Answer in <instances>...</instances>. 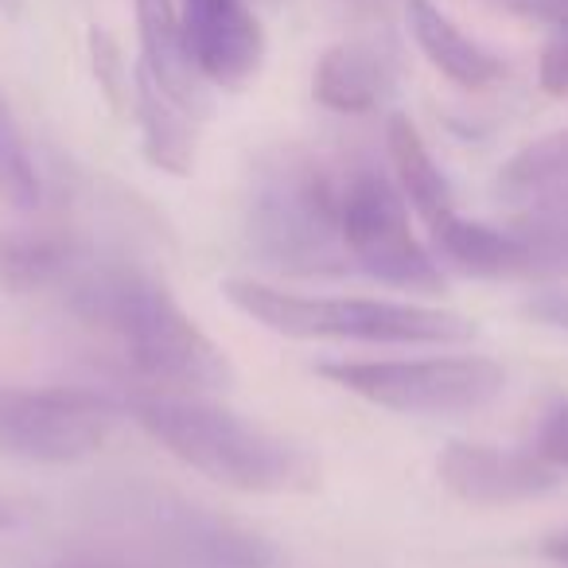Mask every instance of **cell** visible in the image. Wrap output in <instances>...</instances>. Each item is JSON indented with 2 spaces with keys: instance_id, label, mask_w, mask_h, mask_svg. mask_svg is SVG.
I'll return each instance as SVG.
<instances>
[{
  "instance_id": "26",
  "label": "cell",
  "mask_w": 568,
  "mask_h": 568,
  "mask_svg": "<svg viewBox=\"0 0 568 568\" xmlns=\"http://www.w3.org/2000/svg\"><path fill=\"white\" fill-rule=\"evenodd\" d=\"M9 526H17V510H12V506L0 498V529H9Z\"/></svg>"
},
{
  "instance_id": "3",
  "label": "cell",
  "mask_w": 568,
  "mask_h": 568,
  "mask_svg": "<svg viewBox=\"0 0 568 568\" xmlns=\"http://www.w3.org/2000/svg\"><path fill=\"white\" fill-rule=\"evenodd\" d=\"M339 183L320 156L304 149H276L253 168L245 237L276 273L339 276L351 273L343 245Z\"/></svg>"
},
{
  "instance_id": "8",
  "label": "cell",
  "mask_w": 568,
  "mask_h": 568,
  "mask_svg": "<svg viewBox=\"0 0 568 568\" xmlns=\"http://www.w3.org/2000/svg\"><path fill=\"white\" fill-rule=\"evenodd\" d=\"M113 425L105 397L90 389L0 386V452L28 464H79L102 452Z\"/></svg>"
},
{
  "instance_id": "5",
  "label": "cell",
  "mask_w": 568,
  "mask_h": 568,
  "mask_svg": "<svg viewBox=\"0 0 568 568\" xmlns=\"http://www.w3.org/2000/svg\"><path fill=\"white\" fill-rule=\"evenodd\" d=\"M320 378L347 394L409 417H456L495 405L506 389V371L490 358H378V363H320Z\"/></svg>"
},
{
  "instance_id": "7",
  "label": "cell",
  "mask_w": 568,
  "mask_h": 568,
  "mask_svg": "<svg viewBox=\"0 0 568 568\" xmlns=\"http://www.w3.org/2000/svg\"><path fill=\"white\" fill-rule=\"evenodd\" d=\"M105 510L172 568H273L276 549L253 529L156 487H121Z\"/></svg>"
},
{
  "instance_id": "11",
  "label": "cell",
  "mask_w": 568,
  "mask_h": 568,
  "mask_svg": "<svg viewBox=\"0 0 568 568\" xmlns=\"http://www.w3.org/2000/svg\"><path fill=\"white\" fill-rule=\"evenodd\" d=\"M440 483L467 506H514L560 487L565 475L534 452L490 448V444H448L436 459Z\"/></svg>"
},
{
  "instance_id": "19",
  "label": "cell",
  "mask_w": 568,
  "mask_h": 568,
  "mask_svg": "<svg viewBox=\"0 0 568 568\" xmlns=\"http://www.w3.org/2000/svg\"><path fill=\"white\" fill-rule=\"evenodd\" d=\"M40 195H43L40 172H36L24 129H20L9 98L0 94V199L9 206H17V211H36Z\"/></svg>"
},
{
  "instance_id": "22",
  "label": "cell",
  "mask_w": 568,
  "mask_h": 568,
  "mask_svg": "<svg viewBox=\"0 0 568 568\" xmlns=\"http://www.w3.org/2000/svg\"><path fill=\"white\" fill-rule=\"evenodd\" d=\"M495 9L510 12L518 20H529V24H549V28H568V0H487Z\"/></svg>"
},
{
  "instance_id": "14",
  "label": "cell",
  "mask_w": 568,
  "mask_h": 568,
  "mask_svg": "<svg viewBox=\"0 0 568 568\" xmlns=\"http://www.w3.org/2000/svg\"><path fill=\"white\" fill-rule=\"evenodd\" d=\"M87 265L82 242L55 226L0 230V284L12 293H48L67 288Z\"/></svg>"
},
{
  "instance_id": "13",
  "label": "cell",
  "mask_w": 568,
  "mask_h": 568,
  "mask_svg": "<svg viewBox=\"0 0 568 568\" xmlns=\"http://www.w3.org/2000/svg\"><path fill=\"white\" fill-rule=\"evenodd\" d=\"M136 32H141V63L180 105L195 118L206 113V79L199 74L195 59L183 40V20L172 0H133Z\"/></svg>"
},
{
  "instance_id": "21",
  "label": "cell",
  "mask_w": 568,
  "mask_h": 568,
  "mask_svg": "<svg viewBox=\"0 0 568 568\" xmlns=\"http://www.w3.org/2000/svg\"><path fill=\"white\" fill-rule=\"evenodd\" d=\"M537 82L549 98H568V28L541 51Z\"/></svg>"
},
{
  "instance_id": "9",
  "label": "cell",
  "mask_w": 568,
  "mask_h": 568,
  "mask_svg": "<svg viewBox=\"0 0 568 568\" xmlns=\"http://www.w3.org/2000/svg\"><path fill=\"white\" fill-rule=\"evenodd\" d=\"M518 219L534 273H568V133H549L518 149L495 180Z\"/></svg>"
},
{
  "instance_id": "20",
  "label": "cell",
  "mask_w": 568,
  "mask_h": 568,
  "mask_svg": "<svg viewBox=\"0 0 568 568\" xmlns=\"http://www.w3.org/2000/svg\"><path fill=\"white\" fill-rule=\"evenodd\" d=\"M537 459L557 467L560 475L568 471V397H552L541 409V420L534 428V444H529Z\"/></svg>"
},
{
  "instance_id": "15",
  "label": "cell",
  "mask_w": 568,
  "mask_h": 568,
  "mask_svg": "<svg viewBox=\"0 0 568 568\" xmlns=\"http://www.w3.org/2000/svg\"><path fill=\"white\" fill-rule=\"evenodd\" d=\"M405 17H409V32H413V40H417L420 55H425L444 79L456 82V87L487 90L506 74L503 59L483 48L479 40H471L456 20L444 17L433 0H409Z\"/></svg>"
},
{
  "instance_id": "23",
  "label": "cell",
  "mask_w": 568,
  "mask_h": 568,
  "mask_svg": "<svg viewBox=\"0 0 568 568\" xmlns=\"http://www.w3.org/2000/svg\"><path fill=\"white\" fill-rule=\"evenodd\" d=\"M521 312L529 320H537V324L557 327V332L568 335V288H537L534 296H526Z\"/></svg>"
},
{
  "instance_id": "6",
  "label": "cell",
  "mask_w": 568,
  "mask_h": 568,
  "mask_svg": "<svg viewBox=\"0 0 568 568\" xmlns=\"http://www.w3.org/2000/svg\"><path fill=\"white\" fill-rule=\"evenodd\" d=\"M339 214L351 268L409 293H444L440 265L409 226V199L382 168L355 164L343 172Z\"/></svg>"
},
{
  "instance_id": "24",
  "label": "cell",
  "mask_w": 568,
  "mask_h": 568,
  "mask_svg": "<svg viewBox=\"0 0 568 568\" xmlns=\"http://www.w3.org/2000/svg\"><path fill=\"white\" fill-rule=\"evenodd\" d=\"M51 568H156V565H129V560H105V557H67Z\"/></svg>"
},
{
  "instance_id": "4",
  "label": "cell",
  "mask_w": 568,
  "mask_h": 568,
  "mask_svg": "<svg viewBox=\"0 0 568 568\" xmlns=\"http://www.w3.org/2000/svg\"><path fill=\"white\" fill-rule=\"evenodd\" d=\"M222 296L242 316L288 339H343L382 343V347H459L479 335L475 320L448 308L363 296H301L250 276H226Z\"/></svg>"
},
{
  "instance_id": "27",
  "label": "cell",
  "mask_w": 568,
  "mask_h": 568,
  "mask_svg": "<svg viewBox=\"0 0 568 568\" xmlns=\"http://www.w3.org/2000/svg\"><path fill=\"white\" fill-rule=\"evenodd\" d=\"M17 4H20V0H0V9H4V12H17Z\"/></svg>"
},
{
  "instance_id": "2",
  "label": "cell",
  "mask_w": 568,
  "mask_h": 568,
  "mask_svg": "<svg viewBox=\"0 0 568 568\" xmlns=\"http://www.w3.org/2000/svg\"><path fill=\"white\" fill-rule=\"evenodd\" d=\"M133 420L183 467L242 495H304L320 487L308 448L199 397H133Z\"/></svg>"
},
{
  "instance_id": "17",
  "label": "cell",
  "mask_w": 568,
  "mask_h": 568,
  "mask_svg": "<svg viewBox=\"0 0 568 568\" xmlns=\"http://www.w3.org/2000/svg\"><path fill=\"white\" fill-rule=\"evenodd\" d=\"M433 242L440 257L471 276H521L534 273L526 237L514 226H490V222L459 219L456 211L433 222Z\"/></svg>"
},
{
  "instance_id": "25",
  "label": "cell",
  "mask_w": 568,
  "mask_h": 568,
  "mask_svg": "<svg viewBox=\"0 0 568 568\" xmlns=\"http://www.w3.org/2000/svg\"><path fill=\"white\" fill-rule=\"evenodd\" d=\"M545 552H549L552 560H560V565H568V534L552 537V541L545 545Z\"/></svg>"
},
{
  "instance_id": "10",
  "label": "cell",
  "mask_w": 568,
  "mask_h": 568,
  "mask_svg": "<svg viewBox=\"0 0 568 568\" xmlns=\"http://www.w3.org/2000/svg\"><path fill=\"white\" fill-rule=\"evenodd\" d=\"M183 40L211 87L242 90L265 63V32L245 0H183Z\"/></svg>"
},
{
  "instance_id": "12",
  "label": "cell",
  "mask_w": 568,
  "mask_h": 568,
  "mask_svg": "<svg viewBox=\"0 0 568 568\" xmlns=\"http://www.w3.org/2000/svg\"><path fill=\"white\" fill-rule=\"evenodd\" d=\"M397 59L378 40H343L320 55L312 94L335 113H371L394 94Z\"/></svg>"
},
{
  "instance_id": "1",
  "label": "cell",
  "mask_w": 568,
  "mask_h": 568,
  "mask_svg": "<svg viewBox=\"0 0 568 568\" xmlns=\"http://www.w3.org/2000/svg\"><path fill=\"white\" fill-rule=\"evenodd\" d=\"M71 312L82 324L113 335L141 378L172 389H226L234 366L226 351L199 332L156 276L133 265H82L67 284Z\"/></svg>"
},
{
  "instance_id": "16",
  "label": "cell",
  "mask_w": 568,
  "mask_h": 568,
  "mask_svg": "<svg viewBox=\"0 0 568 568\" xmlns=\"http://www.w3.org/2000/svg\"><path fill=\"white\" fill-rule=\"evenodd\" d=\"M133 98H136V125H141V149L156 172L168 175H191L199 156L195 136V113L180 105L144 67L133 74Z\"/></svg>"
},
{
  "instance_id": "18",
  "label": "cell",
  "mask_w": 568,
  "mask_h": 568,
  "mask_svg": "<svg viewBox=\"0 0 568 568\" xmlns=\"http://www.w3.org/2000/svg\"><path fill=\"white\" fill-rule=\"evenodd\" d=\"M386 149H389V160H394L397 187H402V195L409 199V206L428 226H433L436 219H444V214L456 211V206H452V187H448V180H444L440 164L433 160L425 136L417 133V125H413L405 113L389 118Z\"/></svg>"
}]
</instances>
